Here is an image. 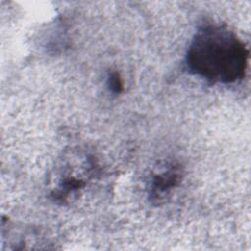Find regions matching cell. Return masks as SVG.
Segmentation results:
<instances>
[{
	"label": "cell",
	"mask_w": 251,
	"mask_h": 251,
	"mask_svg": "<svg viewBox=\"0 0 251 251\" xmlns=\"http://www.w3.org/2000/svg\"><path fill=\"white\" fill-rule=\"evenodd\" d=\"M108 85L112 92H114V93L122 92V90L124 88V84H123V80L118 73L114 72L109 75Z\"/></svg>",
	"instance_id": "3"
},
{
	"label": "cell",
	"mask_w": 251,
	"mask_h": 251,
	"mask_svg": "<svg viewBox=\"0 0 251 251\" xmlns=\"http://www.w3.org/2000/svg\"><path fill=\"white\" fill-rule=\"evenodd\" d=\"M248 49L226 25L210 23L196 31L186 54L191 73L211 82L224 84L241 80L248 65Z\"/></svg>",
	"instance_id": "1"
},
{
	"label": "cell",
	"mask_w": 251,
	"mask_h": 251,
	"mask_svg": "<svg viewBox=\"0 0 251 251\" xmlns=\"http://www.w3.org/2000/svg\"><path fill=\"white\" fill-rule=\"evenodd\" d=\"M180 179V167L178 165L171 164L165 171L154 176L150 185V196L155 200L163 199L179 183Z\"/></svg>",
	"instance_id": "2"
}]
</instances>
